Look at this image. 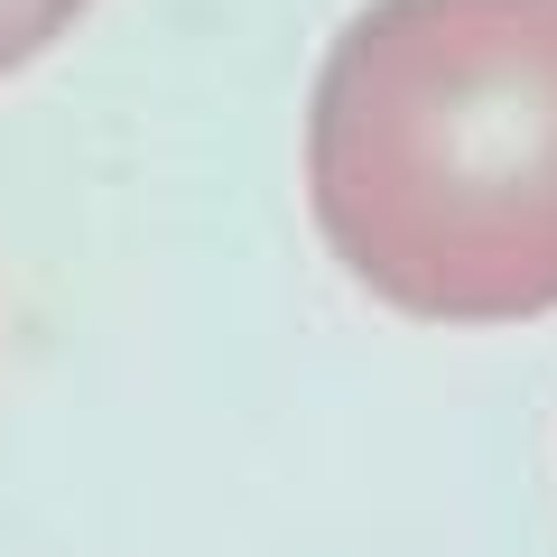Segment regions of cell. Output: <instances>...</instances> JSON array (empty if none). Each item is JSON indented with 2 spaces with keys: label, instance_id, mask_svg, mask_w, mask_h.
Masks as SVG:
<instances>
[{
  "label": "cell",
  "instance_id": "6da1fadb",
  "mask_svg": "<svg viewBox=\"0 0 557 557\" xmlns=\"http://www.w3.org/2000/svg\"><path fill=\"white\" fill-rule=\"evenodd\" d=\"M307 214L391 317H548L557 0H372L307 102Z\"/></svg>",
  "mask_w": 557,
  "mask_h": 557
},
{
  "label": "cell",
  "instance_id": "7a4b0ae2",
  "mask_svg": "<svg viewBox=\"0 0 557 557\" xmlns=\"http://www.w3.org/2000/svg\"><path fill=\"white\" fill-rule=\"evenodd\" d=\"M84 10H94V0H0V75H20L28 57H47Z\"/></svg>",
  "mask_w": 557,
  "mask_h": 557
}]
</instances>
